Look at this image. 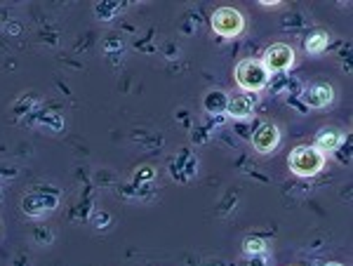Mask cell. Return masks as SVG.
I'll return each instance as SVG.
<instances>
[{"instance_id": "1", "label": "cell", "mask_w": 353, "mask_h": 266, "mask_svg": "<svg viewBox=\"0 0 353 266\" xmlns=\"http://www.w3.org/2000/svg\"><path fill=\"white\" fill-rule=\"evenodd\" d=\"M325 167V156L316 146H297L290 154V170L299 177H313Z\"/></svg>"}, {"instance_id": "2", "label": "cell", "mask_w": 353, "mask_h": 266, "mask_svg": "<svg viewBox=\"0 0 353 266\" xmlns=\"http://www.w3.org/2000/svg\"><path fill=\"white\" fill-rule=\"evenodd\" d=\"M236 81L245 92H259L269 83V71L259 59H243L236 66Z\"/></svg>"}, {"instance_id": "3", "label": "cell", "mask_w": 353, "mask_h": 266, "mask_svg": "<svg viewBox=\"0 0 353 266\" xmlns=\"http://www.w3.org/2000/svg\"><path fill=\"white\" fill-rule=\"evenodd\" d=\"M212 28L219 36L233 38V36H238V33H243L245 19L236 8H219V10H214V14H212Z\"/></svg>"}, {"instance_id": "4", "label": "cell", "mask_w": 353, "mask_h": 266, "mask_svg": "<svg viewBox=\"0 0 353 266\" xmlns=\"http://www.w3.org/2000/svg\"><path fill=\"white\" fill-rule=\"evenodd\" d=\"M264 69L269 73H278V71H288L290 66L294 64V52L290 45H271L269 50L264 52Z\"/></svg>"}, {"instance_id": "5", "label": "cell", "mask_w": 353, "mask_h": 266, "mask_svg": "<svg viewBox=\"0 0 353 266\" xmlns=\"http://www.w3.org/2000/svg\"><path fill=\"white\" fill-rule=\"evenodd\" d=\"M278 139H281L278 127L273 125V123H264V125H259L257 132H254L252 144H254V149H257L259 154H271V151L278 146Z\"/></svg>"}, {"instance_id": "6", "label": "cell", "mask_w": 353, "mask_h": 266, "mask_svg": "<svg viewBox=\"0 0 353 266\" xmlns=\"http://www.w3.org/2000/svg\"><path fill=\"white\" fill-rule=\"evenodd\" d=\"M252 109H254V99L250 97L248 92H233L231 97H226V111H229L233 118L250 116Z\"/></svg>"}, {"instance_id": "7", "label": "cell", "mask_w": 353, "mask_h": 266, "mask_svg": "<svg viewBox=\"0 0 353 266\" xmlns=\"http://www.w3.org/2000/svg\"><path fill=\"white\" fill-rule=\"evenodd\" d=\"M334 92L330 85H313V88L306 90V104L313 106V109H323L332 101Z\"/></svg>"}, {"instance_id": "8", "label": "cell", "mask_w": 353, "mask_h": 266, "mask_svg": "<svg viewBox=\"0 0 353 266\" xmlns=\"http://www.w3.org/2000/svg\"><path fill=\"white\" fill-rule=\"evenodd\" d=\"M341 141H344V134L337 132V130H323L316 139V149L325 156V154H330V151H337L341 146Z\"/></svg>"}, {"instance_id": "9", "label": "cell", "mask_w": 353, "mask_h": 266, "mask_svg": "<svg viewBox=\"0 0 353 266\" xmlns=\"http://www.w3.org/2000/svg\"><path fill=\"white\" fill-rule=\"evenodd\" d=\"M325 48H327V33H323V31H316L309 41H306V52L309 54H321V52H325Z\"/></svg>"}, {"instance_id": "10", "label": "cell", "mask_w": 353, "mask_h": 266, "mask_svg": "<svg viewBox=\"0 0 353 266\" xmlns=\"http://www.w3.org/2000/svg\"><path fill=\"white\" fill-rule=\"evenodd\" d=\"M205 109L212 111V113L226 111V94H221V92H210L208 97H205Z\"/></svg>"}, {"instance_id": "11", "label": "cell", "mask_w": 353, "mask_h": 266, "mask_svg": "<svg viewBox=\"0 0 353 266\" xmlns=\"http://www.w3.org/2000/svg\"><path fill=\"white\" fill-rule=\"evenodd\" d=\"M266 250V243L264 241H257V238H248L245 241V252L248 254H261Z\"/></svg>"}, {"instance_id": "12", "label": "cell", "mask_w": 353, "mask_h": 266, "mask_svg": "<svg viewBox=\"0 0 353 266\" xmlns=\"http://www.w3.org/2000/svg\"><path fill=\"white\" fill-rule=\"evenodd\" d=\"M254 266H266L264 262H254Z\"/></svg>"}, {"instance_id": "13", "label": "cell", "mask_w": 353, "mask_h": 266, "mask_svg": "<svg viewBox=\"0 0 353 266\" xmlns=\"http://www.w3.org/2000/svg\"><path fill=\"white\" fill-rule=\"evenodd\" d=\"M325 266H341V264H334V262H332V264H325Z\"/></svg>"}]
</instances>
